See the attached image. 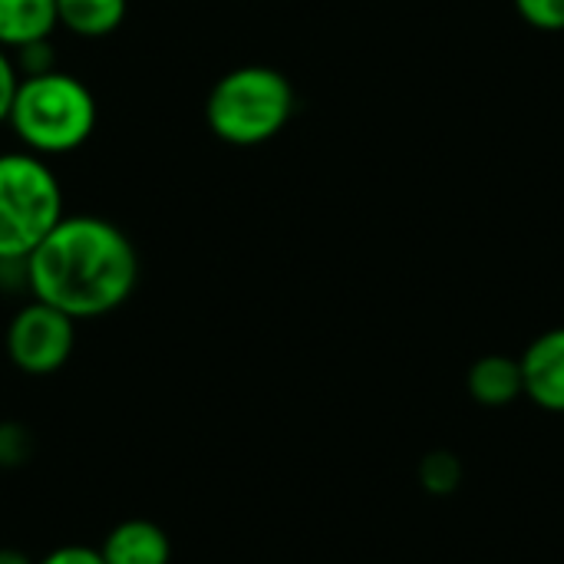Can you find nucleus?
<instances>
[{
    "label": "nucleus",
    "mask_w": 564,
    "mask_h": 564,
    "mask_svg": "<svg viewBox=\"0 0 564 564\" xmlns=\"http://www.w3.org/2000/svg\"><path fill=\"white\" fill-rule=\"evenodd\" d=\"M17 86H20V69L13 63V53L0 46V126H7V116H10Z\"/></svg>",
    "instance_id": "ddd939ff"
},
{
    "label": "nucleus",
    "mask_w": 564,
    "mask_h": 564,
    "mask_svg": "<svg viewBox=\"0 0 564 564\" xmlns=\"http://www.w3.org/2000/svg\"><path fill=\"white\" fill-rule=\"evenodd\" d=\"M129 0H56V20L63 30L83 40H102L122 26Z\"/></svg>",
    "instance_id": "9d476101"
},
{
    "label": "nucleus",
    "mask_w": 564,
    "mask_h": 564,
    "mask_svg": "<svg viewBox=\"0 0 564 564\" xmlns=\"http://www.w3.org/2000/svg\"><path fill=\"white\" fill-rule=\"evenodd\" d=\"M420 482H423V489L433 492V496H449V492H456L459 482H463V463H459V456L449 453V449L430 453V456L420 463Z\"/></svg>",
    "instance_id": "9b49d317"
},
{
    "label": "nucleus",
    "mask_w": 564,
    "mask_h": 564,
    "mask_svg": "<svg viewBox=\"0 0 564 564\" xmlns=\"http://www.w3.org/2000/svg\"><path fill=\"white\" fill-rule=\"evenodd\" d=\"M99 555L106 564H169L172 542L162 525L149 519H126L102 539Z\"/></svg>",
    "instance_id": "0eeeda50"
},
{
    "label": "nucleus",
    "mask_w": 564,
    "mask_h": 564,
    "mask_svg": "<svg viewBox=\"0 0 564 564\" xmlns=\"http://www.w3.org/2000/svg\"><path fill=\"white\" fill-rule=\"evenodd\" d=\"M23 268L33 297L73 321H93L122 307L139 284L132 238L99 215H63Z\"/></svg>",
    "instance_id": "f257e3e1"
},
{
    "label": "nucleus",
    "mask_w": 564,
    "mask_h": 564,
    "mask_svg": "<svg viewBox=\"0 0 564 564\" xmlns=\"http://www.w3.org/2000/svg\"><path fill=\"white\" fill-rule=\"evenodd\" d=\"M76 347V321L43 301H30L20 307L7 327V354L10 364L30 377H50L73 357Z\"/></svg>",
    "instance_id": "39448f33"
},
{
    "label": "nucleus",
    "mask_w": 564,
    "mask_h": 564,
    "mask_svg": "<svg viewBox=\"0 0 564 564\" xmlns=\"http://www.w3.org/2000/svg\"><path fill=\"white\" fill-rule=\"evenodd\" d=\"M36 564H106L99 549H86V545H63L56 552H50L46 558Z\"/></svg>",
    "instance_id": "4468645a"
},
{
    "label": "nucleus",
    "mask_w": 564,
    "mask_h": 564,
    "mask_svg": "<svg viewBox=\"0 0 564 564\" xmlns=\"http://www.w3.org/2000/svg\"><path fill=\"white\" fill-rule=\"evenodd\" d=\"M0 564H36L33 558H26L23 552L17 549H0Z\"/></svg>",
    "instance_id": "2eb2a0df"
},
{
    "label": "nucleus",
    "mask_w": 564,
    "mask_h": 564,
    "mask_svg": "<svg viewBox=\"0 0 564 564\" xmlns=\"http://www.w3.org/2000/svg\"><path fill=\"white\" fill-rule=\"evenodd\" d=\"M96 119L99 109L89 86L66 69H50L20 76L7 126L26 152L53 159L83 149L96 132Z\"/></svg>",
    "instance_id": "f03ea898"
},
{
    "label": "nucleus",
    "mask_w": 564,
    "mask_h": 564,
    "mask_svg": "<svg viewBox=\"0 0 564 564\" xmlns=\"http://www.w3.org/2000/svg\"><path fill=\"white\" fill-rule=\"evenodd\" d=\"M297 106L291 79L264 63L228 69L205 99V122L215 139L251 149L284 132Z\"/></svg>",
    "instance_id": "7ed1b4c3"
},
{
    "label": "nucleus",
    "mask_w": 564,
    "mask_h": 564,
    "mask_svg": "<svg viewBox=\"0 0 564 564\" xmlns=\"http://www.w3.org/2000/svg\"><path fill=\"white\" fill-rule=\"evenodd\" d=\"M466 390L479 406H489V410L509 406L512 400L525 397L519 357H509V354L479 357L466 373Z\"/></svg>",
    "instance_id": "6e6552de"
},
{
    "label": "nucleus",
    "mask_w": 564,
    "mask_h": 564,
    "mask_svg": "<svg viewBox=\"0 0 564 564\" xmlns=\"http://www.w3.org/2000/svg\"><path fill=\"white\" fill-rule=\"evenodd\" d=\"M66 202L53 165L26 149L0 155V264H23L63 221Z\"/></svg>",
    "instance_id": "20e7f679"
},
{
    "label": "nucleus",
    "mask_w": 564,
    "mask_h": 564,
    "mask_svg": "<svg viewBox=\"0 0 564 564\" xmlns=\"http://www.w3.org/2000/svg\"><path fill=\"white\" fill-rule=\"evenodd\" d=\"M56 26V0H0V46L10 53L50 40Z\"/></svg>",
    "instance_id": "1a4fd4ad"
},
{
    "label": "nucleus",
    "mask_w": 564,
    "mask_h": 564,
    "mask_svg": "<svg viewBox=\"0 0 564 564\" xmlns=\"http://www.w3.org/2000/svg\"><path fill=\"white\" fill-rule=\"evenodd\" d=\"M519 364L525 397L549 413H564V327L539 334Z\"/></svg>",
    "instance_id": "423d86ee"
},
{
    "label": "nucleus",
    "mask_w": 564,
    "mask_h": 564,
    "mask_svg": "<svg viewBox=\"0 0 564 564\" xmlns=\"http://www.w3.org/2000/svg\"><path fill=\"white\" fill-rule=\"evenodd\" d=\"M516 13L542 33H562L564 30V0H512Z\"/></svg>",
    "instance_id": "f8f14e48"
}]
</instances>
